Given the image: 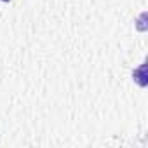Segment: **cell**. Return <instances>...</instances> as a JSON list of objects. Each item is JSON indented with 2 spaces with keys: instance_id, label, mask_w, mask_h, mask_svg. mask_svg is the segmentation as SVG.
Segmentation results:
<instances>
[{
  "instance_id": "6da1fadb",
  "label": "cell",
  "mask_w": 148,
  "mask_h": 148,
  "mask_svg": "<svg viewBox=\"0 0 148 148\" xmlns=\"http://www.w3.org/2000/svg\"><path fill=\"white\" fill-rule=\"evenodd\" d=\"M2 2H11V0H2Z\"/></svg>"
}]
</instances>
